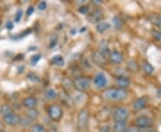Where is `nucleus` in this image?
Masks as SVG:
<instances>
[{
  "instance_id": "39448f33",
  "label": "nucleus",
  "mask_w": 161,
  "mask_h": 132,
  "mask_svg": "<svg viewBox=\"0 0 161 132\" xmlns=\"http://www.w3.org/2000/svg\"><path fill=\"white\" fill-rule=\"evenodd\" d=\"M91 83H92V80L90 78L80 76L79 78H75L74 80V87L77 91L84 92L90 88Z\"/></svg>"
},
{
  "instance_id": "c9c22d12",
  "label": "nucleus",
  "mask_w": 161,
  "mask_h": 132,
  "mask_svg": "<svg viewBox=\"0 0 161 132\" xmlns=\"http://www.w3.org/2000/svg\"><path fill=\"white\" fill-rule=\"evenodd\" d=\"M98 132H112L111 128L108 125H104L100 129H99V131Z\"/></svg>"
},
{
  "instance_id": "9d476101",
  "label": "nucleus",
  "mask_w": 161,
  "mask_h": 132,
  "mask_svg": "<svg viewBox=\"0 0 161 132\" xmlns=\"http://www.w3.org/2000/svg\"><path fill=\"white\" fill-rule=\"evenodd\" d=\"M92 61L94 62L95 64H97L99 67L106 66L107 64V58L104 56L103 55L98 51H93L92 54Z\"/></svg>"
},
{
  "instance_id": "1a4fd4ad",
  "label": "nucleus",
  "mask_w": 161,
  "mask_h": 132,
  "mask_svg": "<svg viewBox=\"0 0 161 132\" xmlns=\"http://www.w3.org/2000/svg\"><path fill=\"white\" fill-rule=\"evenodd\" d=\"M103 12L100 9H96L94 11H92L91 13L88 14L87 16V20L91 23H98L99 22L102 21L103 19Z\"/></svg>"
},
{
  "instance_id": "0eeeda50",
  "label": "nucleus",
  "mask_w": 161,
  "mask_h": 132,
  "mask_svg": "<svg viewBox=\"0 0 161 132\" xmlns=\"http://www.w3.org/2000/svg\"><path fill=\"white\" fill-rule=\"evenodd\" d=\"M134 123L139 129H149L153 125V121L148 116H140L135 119Z\"/></svg>"
},
{
  "instance_id": "aec40b11",
  "label": "nucleus",
  "mask_w": 161,
  "mask_h": 132,
  "mask_svg": "<svg viewBox=\"0 0 161 132\" xmlns=\"http://www.w3.org/2000/svg\"><path fill=\"white\" fill-rule=\"evenodd\" d=\"M149 20L150 23L153 25H155L156 27L161 31V16L158 15V14H150L149 16Z\"/></svg>"
},
{
  "instance_id": "4c0bfd02",
  "label": "nucleus",
  "mask_w": 161,
  "mask_h": 132,
  "mask_svg": "<svg viewBox=\"0 0 161 132\" xmlns=\"http://www.w3.org/2000/svg\"><path fill=\"white\" fill-rule=\"evenodd\" d=\"M14 23L13 22H7L6 24V29H8V30H11V29H14Z\"/></svg>"
},
{
  "instance_id": "cd10ccee",
  "label": "nucleus",
  "mask_w": 161,
  "mask_h": 132,
  "mask_svg": "<svg viewBox=\"0 0 161 132\" xmlns=\"http://www.w3.org/2000/svg\"><path fill=\"white\" fill-rule=\"evenodd\" d=\"M112 23H113V24H114V26H115V28L116 29H120L122 28V26H123V21L118 16H115V17L113 18Z\"/></svg>"
},
{
  "instance_id": "2eb2a0df",
  "label": "nucleus",
  "mask_w": 161,
  "mask_h": 132,
  "mask_svg": "<svg viewBox=\"0 0 161 132\" xmlns=\"http://www.w3.org/2000/svg\"><path fill=\"white\" fill-rule=\"evenodd\" d=\"M98 51L100 52L102 55H103L105 57L108 58V55L110 54L109 50V46H108V42L106 40H103L100 41L99 43V46H98Z\"/></svg>"
},
{
  "instance_id": "4468645a",
  "label": "nucleus",
  "mask_w": 161,
  "mask_h": 132,
  "mask_svg": "<svg viewBox=\"0 0 161 132\" xmlns=\"http://www.w3.org/2000/svg\"><path fill=\"white\" fill-rule=\"evenodd\" d=\"M130 84H131V81L126 76H121L115 79V85L118 88H121V89H126L127 87L130 86Z\"/></svg>"
},
{
  "instance_id": "f3484780",
  "label": "nucleus",
  "mask_w": 161,
  "mask_h": 132,
  "mask_svg": "<svg viewBox=\"0 0 161 132\" xmlns=\"http://www.w3.org/2000/svg\"><path fill=\"white\" fill-rule=\"evenodd\" d=\"M110 27H111V25L108 22H105V21H101V22H99V23L96 24V29L99 33L106 32L108 29H110Z\"/></svg>"
},
{
  "instance_id": "6ab92c4d",
  "label": "nucleus",
  "mask_w": 161,
  "mask_h": 132,
  "mask_svg": "<svg viewBox=\"0 0 161 132\" xmlns=\"http://www.w3.org/2000/svg\"><path fill=\"white\" fill-rule=\"evenodd\" d=\"M61 85L63 87V88L64 89V91H70L72 90L74 87V81L70 80L69 78H64L63 79V81L61 82Z\"/></svg>"
},
{
  "instance_id": "412c9836",
  "label": "nucleus",
  "mask_w": 161,
  "mask_h": 132,
  "mask_svg": "<svg viewBox=\"0 0 161 132\" xmlns=\"http://www.w3.org/2000/svg\"><path fill=\"white\" fill-rule=\"evenodd\" d=\"M127 128L126 121H118L115 122L113 126V132H123Z\"/></svg>"
},
{
  "instance_id": "72a5a7b5",
  "label": "nucleus",
  "mask_w": 161,
  "mask_h": 132,
  "mask_svg": "<svg viewBox=\"0 0 161 132\" xmlns=\"http://www.w3.org/2000/svg\"><path fill=\"white\" fill-rule=\"evenodd\" d=\"M23 17V11L20 9V10H18L16 12V13H15V17H14V22L15 23H19L20 21H21V19Z\"/></svg>"
},
{
  "instance_id": "79ce46f5",
  "label": "nucleus",
  "mask_w": 161,
  "mask_h": 132,
  "mask_svg": "<svg viewBox=\"0 0 161 132\" xmlns=\"http://www.w3.org/2000/svg\"><path fill=\"white\" fill-rule=\"evenodd\" d=\"M148 132H155V131H154V130H149Z\"/></svg>"
},
{
  "instance_id": "e433bc0d",
  "label": "nucleus",
  "mask_w": 161,
  "mask_h": 132,
  "mask_svg": "<svg viewBox=\"0 0 161 132\" xmlns=\"http://www.w3.org/2000/svg\"><path fill=\"white\" fill-rule=\"evenodd\" d=\"M33 13H34V7L33 6H30V7H28L27 11H26V15L27 16H31Z\"/></svg>"
},
{
  "instance_id": "4be33fe9",
  "label": "nucleus",
  "mask_w": 161,
  "mask_h": 132,
  "mask_svg": "<svg viewBox=\"0 0 161 132\" xmlns=\"http://www.w3.org/2000/svg\"><path fill=\"white\" fill-rule=\"evenodd\" d=\"M50 63H51L52 64H54V65H56V66H60V67H62V66L64 65V58L62 55H55V56L52 57Z\"/></svg>"
},
{
  "instance_id": "a19ab883",
  "label": "nucleus",
  "mask_w": 161,
  "mask_h": 132,
  "mask_svg": "<svg viewBox=\"0 0 161 132\" xmlns=\"http://www.w3.org/2000/svg\"><path fill=\"white\" fill-rule=\"evenodd\" d=\"M0 130H2V123H1V121H0Z\"/></svg>"
},
{
  "instance_id": "f257e3e1",
  "label": "nucleus",
  "mask_w": 161,
  "mask_h": 132,
  "mask_svg": "<svg viewBox=\"0 0 161 132\" xmlns=\"http://www.w3.org/2000/svg\"><path fill=\"white\" fill-rule=\"evenodd\" d=\"M128 96V93L125 89H121L118 87H109L106 88L102 94L101 98L106 101L109 102H118L125 99Z\"/></svg>"
},
{
  "instance_id": "dca6fc26",
  "label": "nucleus",
  "mask_w": 161,
  "mask_h": 132,
  "mask_svg": "<svg viewBox=\"0 0 161 132\" xmlns=\"http://www.w3.org/2000/svg\"><path fill=\"white\" fill-rule=\"evenodd\" d=\"M12 113H14V111L13 110L11 105H9L8 103H4L0 106V115L2 116V118L6 117V115L10 114Z\"/></svg>"
},
{
  "instance_id": "f704fd0d",
  "label": "nucleus",
  "mask_w": 161,
  "mask_h": 132,
  "mask_svg": "<svg viewBox=\"0 0 161 132\" xmlns=\"http://www.w3.org/2000/svg\"><path fill=\"white\" fill-rule=\"evenodd\" d=\"M38 9L40 11H44L47 9V3L45 1H40V3L38 4Z\"/></svg>"
},
{
  "instance_id": "58836bf2",
  "label": "nucleus",
  "mask_w": 161,
  "mask_h": 132,
  "mask_svg": "<svg viewBox=\"0 0 161 132\" xmlns=\"http://www.w3.org/2000/svg\"><path fill=\"white\" fill-rule=\"evenodd\" d=\"M92 3H93L94 5H96V6H99V5L102 4V1H100V0H96V1H93Z\"/></svg>"
},
{
  "instance_id": "423d86ee",
  "label": "nucleus",
  "mask_w": 161,
  "mask_h": 132,
  "mask_svg": "<svg viewBox=\"0 0 161 132\" xmlns=\"http://www.w3.org/2000/svg\"><path fill=\"white\" fill-rule=\"evenodd\" d=\"M113 120L115 122L118 121H126L127 119L129 118L130 112L127 109L126 107L120 106V107H116L114 112H113Z\"/></svg>"
},
{
  "instance_id": "5701e85b",
  "label": "nucleus",
  "mask_w": 161,
  "mask_h": 132,
  "mask_svg": "<svg viewBox=\"0 0 161 132\" xmlns=\"http://www.w3.org/2000/svg\"><path fill=\"white\" fill-rule=\"evenodd\" d=\"M26 117L29 118L31 121H34L36 119H38V117H39V111L36 108L28 109L26 112Z\"/></svg>"
},
{
  "instance_id": "bb28decb",
  "label": "nucleus",
  "mask_w": 161,
  "mask_h": 132,
  "mask_svg": "<svg viewBox=\"0 0 161 132\" xmlns=\"http://www.w3.org/2000/svg\"><path fill=\"white\" fill-rule=\"evenodd\" d=\"M27 78H28V80L30 81H31L33 83H40V78L35 72H30V73H28Z\"/></svg>"
},
{
  "instance_id": "393cba45",
  "label": "nucleus",
  "mask_w": 161,
  "mask_h": 132,
  "mask_svg": "<svg viewBox=\"0 0 161 132\" xmlns=\"http://www.w3.org/2000/svg\"><path fill=\"white\" fill-rule=\"evenodd\" d=\"M31 132H47V129L45 127L40 123H34L31 127Z\"/></svg>"
},
{
  "instance_id": "7ed1b4c3",
  "label": "nucleus",
  "mask_w": 161,
  "mask_h": 132,
  "mask_svg": "<svg viewBox=\"0 0 161 132\" xmlns=\"http://www.w3.org/2000/svg\"><path fill=\"white\" fill-rule=\"evenodd\" d=\"M47 114H48V117L50 118L51 121L58 122L63 118L64 110L59 104L54 103V104L49 105V107L47 109Z\"/></svg>"
},
{
  "instance_id": "b1692460",
  "label": "nucleus",
  "mask_w": 161,
  "mask_h": 132,
  "mask_svg": "<svg viewBox=\"0 0 161 132\" xmlns=\"http://www.w3.org/2000/svg\"><path fill=\"white\" fill-rule=\"evenodd\" d=\"M142 71H144V73H146V74L148 75L152 74L153 71H154V67L150 63H148V62H143L142 65Z\"/></svg>"
},
{
  "instance_id": "f8f14e48",
  "label": "nucleus",
  "mask_w": 161,
  "mask_h": 132,
  "mask_svg": "<svg viewBox=\"0 0 161 132\" xmlns=\"http://www.w3.org/2000/svg\"><path fill=\"white\" fill-rule=\"evenodd\" d=\"M148 104V98L147 97H141L137 98L132 104V109L135 112H139L141 110L144 109Z\"/></svg>"
},
{
  "instance_id": "c85d7f7f",
  "label": "nucleus",
  "mask_w": 161,
  "mask_h": 132,
  "mask_svg": "<svg viewBox=\"0 0 161 132\" xmlns=\"http://www.w3.org/2000/svg\"><path fill=\"white\" fill-rule=\"evenodd\" d=\"M58 37L56 34L52 35L51 38H50V41H49V48L52 49L54 48L55 46L58 45Z\"/></svg>"
},
{
  "instance_id": "a878e982",
  "label": "nucleus",
  "mask_w": 161,
  "mask_h": 132,
  "mask_svg": "<svg viewBox=\"0 0 161 132\" xmlns=\"http://www.w3.org/2000/svg\"><path fill=\"white\" fill-rule=\"evenodd\" d=\"M127 68H128V70H129L130 71L135 72V71H137L139 70V66L135 61L132 60V61H129V62L127 63Z\"/></svg>"
},
{
  "instance_id": "9b49d317",
  "label": "nucleus",
  "mask_w": 161,
  "mask_h": 132,
  "mask_svg": "<svg viewBox=\"0 0 161 132\" xmlns=\"http://www.w3.org/2000/svg\"><path fill=\"white\" fill-rule=\"evenodd\" d=\"M108 60L112 63L114 64H121L124 61V55L121 52L117 51V50H113V51H110L109 55H108Z\"/></svg>"
},
{
  "instance_id": "37998d69",
  "label": "nucleus",
  "mask_w": 161,
  "mask_h": 132,
  "mask_svg": "<svg viewBox=\"0 0 161 132\" xmlns=\"http://www.w3.org/2000/svg\"><path fill=\"white\" fill-rule=\"evenodd\" d=\"M0 132H6V131H4V130H0Z\"/></svg>"
},
{
  "instance_id": "7c9ffc66",
  "label": "nucleus",
  "mask_w": 161,
  "mask_h": 132,
  "mask_svg": "<svg viewBox=\"0 0 161 132\" xmlns=\"http://www.w3.org/2000/svg\"><path fill=\"white\" fill-rule=\"evenodd\" d=\"M31 121L30 120L29 118H27L26 116L24 118H21V121H20V124H22L23 126H30L31 124Z\"/></svg>"
},
{
  "instance_id": "c756f323",
  "label": "nucleus",
  "mask_w": 161,
  "mask_h": 132,
  "mask_svg": "<svg viewBox=\"0 0 161 132\" xmlns=\"http://www.w3.org/2000/svg\"><path fill=\"white\" fill-rule=\"evenodd\" d=\"M40 58H41V55H40V54H36V55H33L31 57L30 63H31V64L32 66H34V65H36L37 63H39V61L40 60Z\"/></svg>"
},
{
  "instance_id": "f03ea898",
  "label": "nucleus",
  "mask_w": 161,
  "mask_h": 132,
  "mask_svg": "<svg viewBox=\"0 0 161 132\" xmlns=\"http://www.w3.org/2000/svg\"><path fill=\"white\" fill-rule=\"evenodd\" d=\"M90 120V112L87 108H82L77 116V129L80 132L86 131Z\"/></svg>"
},
{
  "instance_id": "473e14b6",
  "label": "nucleus",
  "mask_w": 161,
  "mask_h": 132,
  "mask_svg": "<svg viewBox=\"0 0 161 132\" xmlns=\"http://www.w3.org/2000/svg\"><path fill=\"white\" fill-rule=\"evenodd\" d=\"M90 10V7L88 6H80V8L78 9L79 13H80L81 14H88Z\"/></svg>"
},
{
  "instance_id": "a211bd4d",
  "label": "nucleus",
  "mask_w": 161,
  "mask_h": 132,
  "mask_svg": "<svg viewBox=\"0 0 161 132\" xmlns=\"http://www.w3.org/2000/svg\"><path fill=\"white\" fill-rule=\"evenodd\" d=\"M44 97L47 100H55L58 97V94L54 88L49 87V88H47L44 92Z\"/></svg>"
},
{
  "instance_id": "2f4dec72",
  "label": "nucleus",
  "mask_w": 161,
  "mask_h": 132,
  "mask_svg": "<svg viewBox=\"0 0 161 132\" xmlns=\"http://www.w3.org/2000/svg\"><path fill=\"white\" fill-rule=\"evenodd\" d=\"M152 36L156 40L161 42V31L160 30H153L152 31Z\"/></svg>"
},
{
  "instance_id": "6e6552de",
  "label": "nucleus",
  "mask_w": 161,
  "mask_h": 132,
  "mask_svg": "<svg viewBox=\"0 0 161 132\" xmlns=\"http://www.w3.org/2000/svg\"><path fill=\"white\" fill-rule=\"evenodd\" d=\"M20 121H21L20 115L15 113H12L3 118V121L6 125H9V126H16L18 124H20Z\"/></svg>"
},
{
  "instance_id": "ddd939ff",
  "label": "nucleus",
  "mask_w": 161,
  "mask_h": 132,
  "mask_svg": "<svg viewBox=\"0 0 161 132\" xmlns=\"http://www.w3.org/2000/svg\"><path fill=\"white\" fill-rule=\"evenodd\" d=\"M22 104L26 109H33L38 105V100L34 97H27L22 101Z\"/></svg>"
},
{
  "instance_id": "ea45409f",
  "label": "nucleus",
  "mask_w": 161,
  "mask_h": 132,
  "mask_svg": "<svg viewBox=\"0 0 161 132\" xmlns=\"http://www.w3.org/2000/svg\"><path fill=\"white\" fill-rule=\"evenodd\" d=\"M123 132H133V129H129V128H126L125 130Z\"/></svg>"
},
{
  "instance_id": "20e7f679",
  "label": "nucleus",
  "mask_w": 161,
  "mask_h": 132,
  "mask_svg": "<svg viewBox=\"0 0 161 132\" xmlns=\"http://www.w3.org/2000/svg\"><path fill=\"white\" fill-rule=\"evenodd\" d=\"M92 81H93V85L95 87V88L98 89V90L106 89L107 87H108V78L102 71H98L94 75Z\"/></svg>"
}]
</instances>
